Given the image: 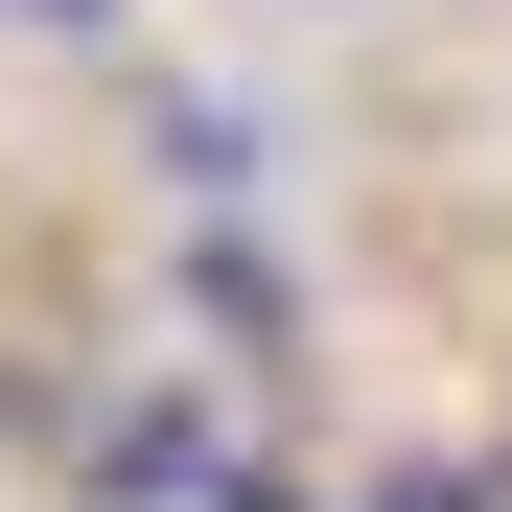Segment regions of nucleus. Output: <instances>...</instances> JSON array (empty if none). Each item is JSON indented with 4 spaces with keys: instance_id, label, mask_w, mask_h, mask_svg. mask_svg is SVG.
Returning <instances> with one entry per match:
<instances>
[{
    "instance_id": "1",
    "label": "nucleus",
    "mask_w": 512,
    "mask_h": 512,
    "mask_svg": "<svg viewBox=\"0 0 512 512\" xmlns=\"http://www.w3.org/2000/svg\"><path fill=\"white\" fill-rule=\"evenodd\" d=\"M140 140H163V187H256V117L233 94H140Z\"/></svg>"
},
{
    "instance_id": "2",
    "label": "nucleus",
    "mask_w": 512,
    "mask_h": 512,
    "mask_svg": "<svg viewBox=\"0 0 512 512\" xmlns=\"http://www.w3.org/2000/svg\"><path fill=\"white\" fill-rule=\"evenodd\" d=\"M0 24H117V0H0Z\"/></svg>"
}]
</instances>
